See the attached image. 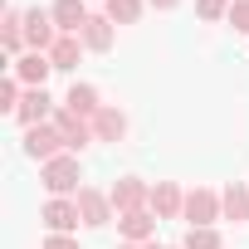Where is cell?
<instances>
[{
	"label": "cell",
	"mask_w": 249,
	"mask_h": 249,
	"mask_svg": "<svg viewBox=\"0 0 249 249\" xmlns=\"http://www.w3.org/2000/svg\"><path fill=\"white\" fill-rule=\"evenodd\" d=\"M10 73L25 83V88H44V78L54 73V64H49V54H39V49H30V54H20L15 64H10Z\"/></svg>",
	"instance_id": "cell-10"
},
{
	"label": "cell",
	"mask_w": 249,
	"mask_h": 249,
	"mask_svg": "<svg viewBox=\"0 0 249 249\" xmlns=\"http://www.w3.org/2000/svg\"><path fill=\"white\" fill-rule=\"evenodd\" d=\"M152 210H157V220H176L186 210V191L176 181H157L152 186Z\"/></svg>",
	"instance_id": "cell-12"
},
{
	"label": "cell",
	"mask_w": 249,
	"mask_h": 249,
	"mask_svg": "<svg viewBox=\"0 0 249 249\" xmlns=\"http://www.w3.org/2000/svg\"><path fill=\"white\" fill-rule=\"evenodd\" d=\"M112 25H137L142 20V0H107V10H103Z\"/></svg>",
	"instance_id": "cell-20"
},
{
	"label": "cell",
	"mask_w": 249,
	"mask_h": 249,
	"mask_svg": "<svg viewBox=\"0 0 249 249\" xmlns=\"http://www.w3.org/2000/svg\"><path fill=\"white\" fill-rule=\"evenodd\" d=\"M54 25H59V35H78L83 25H88V10H83V0H54Z\"/></svg>",
	"instance_id": "cell-16"
},
{
	"label": "cell",
	"mask_w": 249,
	"mask_h": 249,
	"mask_svg": "<svg viewBox=\"0 0 249 249\" xmlns=\"http://www.w3.org/2000/svg\"><path fill=\"white\" fill-rule=\"evenodd\" d=\"M39 181H44V191L49 196H78L83 186V166H78V157L73 152H64V157H54V161H44L39 166Z\"/></svg>",
	"instance_id": "cell-1"
},
{
	"label": "cell",
	"mask_w": 249,
	"mask_h": 249,
	"mask_svg": "<svg viewBox=\"0 0 249 249\" xmlns=\"http://www.w3.org/2000/svg\"><path fill=\"white\" fill-rule=\"evenodd\" d=\"M78 59H83V39L78 35H59V44L49 49V64L59 73H69V69H78Z\"/></svg>",
	"instance_id": "cell-18"
},
{
	"label": "cell",
	"mask_w": 249,
	"mask_h": 249,
	"mask_svg": "<svg viewBox=\"0 0 249 249\" xmlns=\"http://www.w3.org/2000/svg\"><path fill=\"white\" fill-rule=\"evenodd\" d=\"M220 210H225V220L249 225V186H244V181H230V186L220 191Z\"/></svg>",
	"instance_id": "cell-14"
},
{
	"label": "cell",
	"mask_w": 249,
	"mask_h": 249,
	"mask_svg": "<svg viewBox=\"0 0 249 249\" xmlns=\"http://www.w3.org/2000/svg\"><path fill=\"white\" fill-rule=\"evenodd\" d=\"M220 215H225V210H220V196H215V191H205V186L186 191V210H181V220H186L191 230H210Z\"/></svg>",
	"instance_id": "cell-2"
},
{
	"label": "cell",
	"mask_w": 249,
	"mask_h": 249,
	"mask_svg": "<svg viewBox=\"0 0 249 249\" xmlns=\"http://www.w3.org/2000/svg\"><path fill=\"white\" fill-rule=\"evenodd\" d=\"M122 249H157V244H152V239H142V244H122Z\"/></svg>",
	"instance_id": "cell-26"
},
{
	"label": "cell",
	"mask_w": 249,
	"mask_h": 249,
	"mask_svg": "<svg viewBox=\"0 0 249 249\" xmlns=\"http://www.w3.org/2000/svg\"><path fill=\"white\" fill-rule=\"evenodd\" d=\"M93 137L98 142H122V137H127V117H122L117 107H103L93 117Z\"/></svg>",
	"instance_id": "cell-17"
},
{
	"label": "cell",
	"mask_w": 249,
	"mask_h": 249,
	"mask_svg": "<svg viewBox=\"0 0 249 249\" xmlns=\"http://www.w3.org/2000/svg\"><path fill=\"white\" fill-rule=\"evenodd\" d=\"M230 25L239 35H249V0H234V5H230Z\"/></svg>",
	"instance_id": "cell-23"
},
{
	"label": "cell",
	"mask_w": 249,
	"mask_h": 249,
	"mask_svg": "<svg viewBox=\"0 0 249 249\" xmlns=\"http://www.w3.org/2000/svg\"><path fill=\"white\" fill-rule=\"evenodd\" d=\"M107 196H112V210H117V215H127V210H142V205H152V186H147L142 176H117V186H112Z\"/></svg>",
	"instance_id": "cell-5"
},
{
	"label": "cell",
	"mask_w": 249,
	"mask_h": 249,
	"mask_svg": "<svg viewBox=\"0 0 249 249\" xmlns=\"http://www.w3.org/2000/svg\"><path fill=\"white\" fill-rule=\"evenodd\" d=\"M230 5L234 0H196V15L200 20H230Z\"/></svg>",
	"instance_id": "cell-22"
},
{
	"label": "cell",
	"mask_w": 249,
	"mask_h": 249,
	"mask_svg": "<svg viewBox=\"0 0 249 249\" xmlns=\"http://www.w3.org/2000/svg\"><path fill=\"white\" fill-rule=\"evenodd\" d=\"M44 249H78V239H73V234H49Z\"/></svg>",
	"instance_id": "cell-24"
},
{
	"label": "cell",
	"mask_w": 249,
	"mask_h": 249,
	"mask_svg": "<svg viewBox=\"0 0 249 249\" xmlns=\"http://www.w3.org/2000/svg\"><path fill=\"white\" fill-rule=\"evenodd\" d=\"M64 107H69V112H78V117H88V122H93V117H98V112H103V98H98V88H93V83H73V88H69V93H64Z\"/></svg>",
	"instance_id": "cell-13"
},
{
	"label": "cell",
	"mask_w": 249,
	"mask_h": 249,
	"mask_svg": "<svg viewBox=\"0 0 249 249\" xmlns=\"http://www.w3.org/2000/svg\"><path fill=\"white\" fill-rule=\"evenodd\" d=\"M147 5H152V10H176L181 0H147Z\"/></svg>",
	"instance_id": "cell-25"
},
{
	"label": "cell",
	"mask_w": 249,
	"mask_h": 249,
	"mask_svg": "<svg viewBox=\"0 0 249 249\" xmlns=\"http://www.w3.org/2000/svg\"><path fill=\"white\" fill-rule=\"evenodd\" d=\"M49 122L59 127V137H64V147H69V152H83L88 142H98V137H93V122H88V117H78V112H69V107H59Z\"/></svg>",
	"instance_id": "cell-4"
},
{
	"label": "cell",
	"mask_w": 249,
	"mask_h": 249,
	"mask_svg": "<svg viewBox=\"0 0 249 249\" xmlns=\"http://www.w3.org/2000/svg\"><path fill=\"white\" fill-rule=\"evenodd\" d=\"M117 230H122V239H127V244H142V239H152V234H157V210H152V205H142V210L117 215Z\"/></svg>",
	"instance_id": "cell-11"
},
{
	"label": "cell",
	"mask_w": 249,
	"mask_h": 249,
	"mask_svg": "<svg viewBox=\"0 0 249 249\" xmlns=\"http://www.w3.org/2000/svg\"><path fill=\"white\" fill-rule=\"evenodd\" d=\"M39 220L49 225V234H69V230H78V225H83L78 200H69V196H49V205H44V215H39Z\"/></svg>",
	"instance_id": "cell-7"
},
{
	"label": "cell",
	"mask_w": 249,
	"mask_h": 249,
	"mask_svg": "<svg viewBox=\"0 0 249 249\" xmlns=\"http://www.w3.org/2000/svg\"><path fill=\"white\" fill-rule=\"evenodd\" d=\"M78 39H83V49L107 54V49H112V20H107V15H88V25L78 30Z\"/></svg>",
	"instance_id": "cell-15"
},
{
	"label": "cell",
	"mask_w": 249,
	"mask_h": 249,
	"mask_svg": "<svg viewBox=\"0 0 249 249\" xmlns=\"http://www.w3.org/2000/svg\"><path fill=\"white\" fill-rule=\"evenodd\" d=\"M25 44L39 49V54H49V49L59 44V25H54V15H44V10H25Z\"/></svg>",
	"instance_id": "cell-6"
},
{
	"label": "cell",
	"mask_w": 249,
	"mask_h": 249,
	"mask_svg": "<svg viewBox=\"0 0 249 249\" xmlns=\"http://www.w3.org/2000/svg\"><path fill=\"white\" fill-rule=\"evenodd\" d=\"M64 152H69V147H64V137H59L54 122L25 127V157H35V161H54V157H64Z\"/></svg>",
	"instance_id": "cell-3"
},
{
	"label": "cell",
	"mask_w": 249,
	"mask_h": 249,
	"mask_svg": "<svg viewBox=\"0 0 249 249\" xmlns=\"http://www.w3.org/2000/svg\"><path fill=\"white\" fill-rule=\"evenodd\" d=\"M78 215H83V225H93V230H103L107 220H112V196H103L98 186H83L78 196Z\"/></svg>",
	"instance_id": "cell-9"
},
{
	"label": "cell",
	"mask_w": 249,
	"mask_h": 249,
	"mask_svg": "<svg viewBox=\"0 0 249 249\" xmlns=\"http://www.w3.org/2000/svg\"><path fill=\"white\" fill-rule=\"evenodd\" d=\"M59 107H54V98L44 93V88H25V98H20V107H15V117H20V127H39V122H49Z\"/></svg>",
	"instance_id": "cell-8"
},
{
	"label": "cell",
	"mask_w": 249,
	"mask_h": 249,
	"mask_svg": "<svg viewBox=\"0 0 249 249\" xmlns=\"http://www.w3.org/2000/svg\"><path fill=\"white\" fill-rule=\"evenodd\" d=\"M181 249H225V239H220V230H215V225H210V230H186Z\"/></svg>",
	"instance_id": "cell-21"
},
{
	"label": "cell",
	"mask_w": 249,
	"mask_h": 249,
	"mask_svg": "<svg viewBox=\"0 0 249 249\" xmlns=\"http://www.w3.org/2000/svg\"><path fill=\"white\" fill-rule=\"evenodd\" d=\"M0 44L10 54L25 49V10H5V20H0Z\"/></svg>",
	"instance_id": "cell-19"
}]
</instances>
